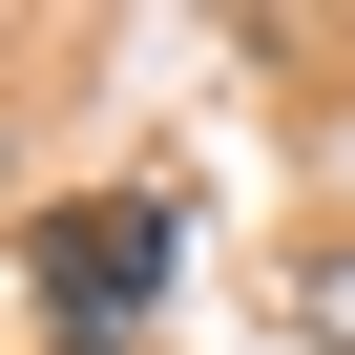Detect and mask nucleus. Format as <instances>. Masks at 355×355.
<instances>
[{"label":"nucleus","mask_w":355,"mask_h":355,"mask_svg":"<svg viewBox=\"0 0 355 355\" xmlns=\"http://www.w3.org/2000/svg\"><path fill=\"white\" fill-rule=\"evenodd\" d=\"M167 272H189V189H63V209L21 230V293H42L63 355H125V334L167 313Z\"/></svg>","instance_id":"f257e3e1"},{"label":"nucleus","mask_w":355,"mask_h":355,"mask_svg":"<svg viewBox=\"0 0 355 355\" xmlns=\"http://www.w3.org/2000/svg\"><path fill=\"white\" fill-rule=\"evenodd\" d=\"M272 334H293V355H355V251H293V293H272Z\"/></svg>","instance_id":"f03ea898"}]
</instances>
